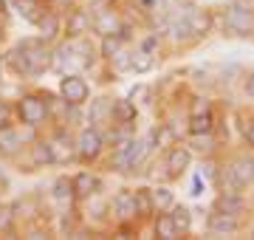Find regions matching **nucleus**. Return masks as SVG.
I'll return each instance as SVG.
<instances>
[{"mask_svg":"<svg viewBox=\"0 0 254 240\" xmlns=\"http://www.w3.org/2000/svg\"><path fill=\"white\" fill-rule=\"evenodd\" d=\"M170 215H173V221H175V226H178L181 235H187V232L192 229V209H190V206H184V203H173V206H170Z\"/></svg>","mask_w":254,"mask_h":240,"instance_id":"c85d7f7f","label":"nucleus"},{"mask_svg":"<svg viewBox=\"0 0 254 240\" xmlns=\"http://www.w3.org/2000/svg\"><path fill=\"white\" fill-rule=\"evenodd\" d=\"M6 37V14H0V43Z\"/></svg>","mask_w":254,"mask_h":240,"instance_id":"79ce46f5","label":"nucleus"},{"mask_svg":"<svg viewBox=\"0 0 254 240\" xmlns=\"http://www.w3.org/2000/svg\"><path fill=\"white\" fill-rule=\"evenodd\" d=\"M73 147H76V161L79 164H96L102 153H105V147H108V139L96 124H88L73 136Z\"/></svg>","mask_w":254,"mask_h":240,"instance_id":"39448f33","label":"nucleus"},{"mask_svg":"<svg viewBox=\"0 0 254 240\" xmlns=\"http://www.w3.org/2000/svg\"><path fill=\"white\" fill-rule=\"evenodd\" d=\"M252 181H254V176H252V158H232V161L223 164L220 186H229V189H246Z\"/></svg>","mask_w":254,"mask_h":240,"instance_id":"0eeeda50","label":"nucleus"},{"mask_svg":"<svg viewBox=\"0 0 254 240\" xmlns=\"http://www.w3.org/2000/svg\"><path fill=\"white\" fill-rule=\"evenodd\" d=\"M215 209L229 212V215H243L246 212L243 189H229V186H223V189H220V195L215 198Z\"/></svg>","mask_w":254,"mask_h":240,"instance_id":"412c9836","label":"nucleus"},{"mask_svg":"<svg viewBox=\"0 0 254 240\" xmlns=\"http://www.w3.org/2000/svg\"><path fill=\"white\" fill-rule=\"evenodd\" d=\"M153 235L158 240H175V238H181V232H178V226H175L173 221V215H170V209H164V212L155 215V221H153Z\"/></svg>","mask_w":254,"mask_h":240,"instance_id":"5701e85b","label":"nucleus"},{"mask_svg":"<svg viewBox=\"0 0 254 240\" xmlns=\"http://www.w3.org/2000/svg\"><path fill=\"white\" fill-rule=\"evenodd\" d=\"M26 158H28V170H46L54 167V150L48 139H31L26 144Z\"/></svg>","mask_w":254,"mask_h":240,"instance_id":"a211bd4d","label":"nucleus"},{"mask_svg":"<svg viewBox=\"0 0 254 240\" xmlns=\"http://www.w3.org/2000/svg\"><path fill=\"white\" fill-rule=\"evenodd\" d=\"M37 26V37L48 43V46H54L57 40H63V17H60V11L57 9H48L40 14V20L34 23Z\"/></svg>","mask_w":254,"mask_h":240,"instance_id":"dca6fc26","label":"nucleus"},{"mask_svg":"<svg viewBox=\"0 0 254 240\" xmlns=\"http://www.w3.org/2000/svg\"><path fill=\"white\" fill-rule=\"evenodd\" d=\"M91 31H96L99 37H108V34H122V37L130 40V26L122 11L110 9V6H99L96 11H91Z\"/></svg>","mask_w":254,"mask_h":240,"instance_id":"423d86ee","label":"nucleus"},{"mask_svg":"<svg viewBox=\"0 0 254 240\" xmlns=\"http://www.w3.org/2000/svg\"><path fill=\"white\" fill-rule=\"evenodd\" d=\"M153 198H155V209L158 212H164V209H170L175 203V195H173V189L167 184H161V186H153Z\"/></svg>","mask_w":254,"mask_h":240,"instance_id":"473e14b6","label":"nucleus"},{"mask_svg":"<svg viewBox=\"0 0 254 240\" xmlns=\"http://www.w3.org/2000/svg\"><path fill=\"white\" fill-rule=\"evenodd\" d=\"M71 186H73V201H88L93 195H102L105 178L99 173H91V170H79V173L71 176Z\"/></svg>","mask_w":254,"mask_h":240,"instance_id":"9d476101","label":"nucleus"},{"mask_svg":"<svg viewBox=\"0 0 254 240\" xmlns=\"http://www.w3.org/2000/svg\"><path fill=\"white\" fill-rule=\"evenodd\" d=\"M6 184V173H3V167H0V186Z\"/></svg>","mask_w":254,"mask_h":240,"instance_id":"c03bdc74","label":"nucleus"},{"mask_svg":"<svg viewBox=\"0 0 254 240\" xmlns=\"http://www.w3.org/2000/svg\"><path fill=\"white\" fill-rule=\"evenodd\" d=\"M14 223H17V206L0 201V235H11Z\"/></svg>","mask_w":254,"mask_h":240,"instance_id":"7c9ffc66","label":"nucleus"},{"mask_svg":"<svg viewBox=\"0 0 254 240\" xmlns=\"http://www.w3.org/2000/svg\"><path fill=\"white\" fill-rule=\"evenodd\" d=\"M153 65H155V54H150L144 48H138V51L130 54V71H133V74H150Z\"/></svg>","mask_w":254,"mask_h":240,"instance_id":"cd10ccee","label":"nucleus"},{"mask_svg":"<svg viewBox=\"0 0 254 240\" xmlns=\"http://www.w3.org/2000/svg\"><path fill=\"white\" fill-rule=\"evenodd\" d=\"M190 150L200 153V156H209L212 147H215V139H212V133H190Z\"/></svg>","mask_w":254,"mask_h":240,"instance_id":"2f4dec72","label":"nucleus"},{"mask_svg":"<svg viewBox=\"0 0 254 240\" xmlns=\"http://www.w3.org/2000/svg\"><path fill=\"white\" fill-rule=\"evenodd\" d=\"M133 198H136L138 218H150L153 212H158L155 209V198H153V186H138V189H133Z\"/></svg>","mask_w":254,"mask_h":240,"instance_id":"a878e982","label":"nucleus"},{"mask_svg":"<svg viewBox=\"0 0 254 240\" xmlns=\"http://www.w3.org/2000/svg\"><path fill=\"white\" fill-rule=\"evenodd\" d=\"M192 164V150L184 147V144H170L164 150V170H167V178H181Z\"/></svg>","mask_w":254,"mask_h":240,"instance_id":"f8f14e48","label":"nucleus"},{"mask_svg":"<svg viewBox=\"0 0 254 240\" xmlns=\"http://www.w3.org/2000/svg\"><path fill=\"white\" fill-rule=\"evenodd\" d=\"M232 3H240V6H246V9H254V0H232Z\"/></svg>","mask_w":254,"mask_h":240,"instance_id":"37998d69","label":"nucleus"},{"mask_svg":"<svg viewBox=\"0 0 254 240\" xmlns=\"http://www.w3.org/2000/svg\"><path fill=\"white\" fill-rule=\"evenodd\" d=\"M108 215L116 223L136 221L138 212H136V198H133V189H119V192L110 198V203H108Z\"/></svg>","mask_w":254,"mask_h":240,"instance_id":"9b49d317","label":"nucleus"},{"mask_svg":"<svg viewBox=\"0 0 254 240\" xmlns=\"http://www.w3.org/2000/svg\"><path fill=\"white\" fill-rule=\"evenodd\" d=\"M203 189H206V176H203V173H195V176H192V184H190V195L192 198H200Z\"/></svg>","mask_w":254,"mask_h":240,"instance_id":"72a5a7b5","label":"nucleus"},{"mask_svg":"<svg viewBox=\"0 0 254 240\" xmlns=\"http://www.w3.org/2000/svg\"><path fill=\"white\" fill-rule=\"evenodd\" d=\"M14 116L28 130H37L40 124H46L51 119V105L46 102V93H23L14 105Z\"/></svg>","mask_w":254,"mask_h":240,"instance_id":"7ed1b4c3","label":"nucleus"},{"mask_svg":"<svg viewBox=\"0 0 254 240\" xmlns=\"http://www.w3.org/2000/svg\"><path fill=\"white\" fill-rule=\"evenodd\" d=\"M46 6L57 11H68L71 6H76V0H46Z\"/></svg>","mask_w":254,"mask_h":240,"instance_id":"e433bc0d","label":"nucleus"},{"mask_svg":"<svg viewBox=\"0 0 254 240\" xmlns=\"http://www.w3.org/2000/svg\"><path fill=\"white\" fill-rule=\"evenodd\" d=\"M195 37V31H192L190 20L184 17V11H178L175 17L167 20V26H164V43H170V46H190Z\"/></svg>","mask_w":254,"mask_h":240,"instance_id":"4468645a","label":"nucleus"},{"mask_svg":"<svg viewBox=\"0 0 254 240\" xmlns=\"http://www.w3.org/2000/svg\"><path fill=\"white\" fill-rule=\"evenodd\" d=\"M220 28L226 37L235 40H252L254 37V9H246L240 3H232L220 11Z\"/></svg>","mask_w":254,"mask_h":240,"instance_id":"20e7f679","label":"nucleus"},{"mask_svg":"<svg viewBox=\"0 0 254 240\" xmlns=\"http://www.w3.org/2000/svg\"><path fill=\"white\" fill-rule=\"evenodd\" d=\"M153 147H155L153 133L144 136V139H136L133 133H127V136H122V139L113 144V150H110V156H108V167L113 173H119V176H127V173H133L136 167H141L147 150H153Z\"/></svg>","mask_w":254,"mask_h":240,"instance_id":"f03ea898","label":"nucleus"},{"mask_svg":"<svg viewBox=\"0 0 254 240\" xmlns=\"http://www.w3.org/2000/svg\"><path fill=\"white\" fill-rule=\"evenodd\" d=\"M252 176H254V156H252Z\"/></svg>","mask_w":254,"mask_h":240,"instance_id":"a18cd8bd","label":"nucleus"},{"mask_svg":"<svg viewBox=\"0 0 254 240\" xmlns=\"http://www.w3.org/2000/svg\"><path fill=\"white\" fill-rule=\"evenodd\" d=\"M127 48V37H122V34H108V37H102V48H99V57L105 60V62H110L116 54H122Z\"/></svg>","mask_w":254,"mask_h":240,"instance_id":"bb28decb","label":"nucleus"},{"mask_svg":"<svg viewBox=\"0 0 254 240\" xmlns=\"http://www.w3.org/2000/svg\"><path fill=\"white\" fill-rule=\"evenodd\" d=\"M184 17L190 20L192 31H195V37H206V34H212V28H215V14L209 9H200V6H184Z\"/></svg>","mask_w":254,"mask_h":240,"instance_id":"aec40b11","label":"nucleus"},{"mask_svg":"<svg viewBox=\"0 0 254 240\" xmlns=\"http://www.w3.org/2000/svg\"><path fill=\"white\" fill-rule=\"evenodd\" d=\"M26 150V139H23V133H20L17 124H0V156L3 158H17L20 153Z\"/></svg>","mask_w":254,"mask_h":240,"instance_id":"f3484780","label":"nucleus"},{"mask_svg":"<svg viewBox=\"0 0 254 240\" xmlns=\"http://www.w3.org/2000/svg\"><path fill=\"white\" fill-rule=\"evenodd\" d=\"M91 31V9L88 6H71L63 17V37L65 40H76V37H88Z\"/></svg>","mask_w":254,"mask_h":240,"instance_id":"1a4fd4ad","label":"nucleus"},{"mask_svg":"<svg viewBox=\"0 0 254 240\" xmlns=\"http://www.w3.org/2000/svg\"><path fill=\"white\" fill-rule=\"evenodd\" d=\"M51 198L54 201H60V203H71L73 201V186H71V178L68 176H60L51 184Z\"/></svg>","mask_w":254,"mask_h":240,"instance_id":"c756f323","label":"nucleus"},{"mask_svg":"<svg viewBox=\"0 0 254 240\" xmlns=\"http://www.w3.org/2000/svg\"><path fill=\"white\" fill-rule=\"evenodd\" d=\"M136 6H138V11H158V0H136Z\"/></svg>","mask_w":254,"mask_h":240,"instance_id":"58836bf2","label":"nucleus"},{"mask_svg":"<svg viewBox=\"0 0 254 240\" xmlns=\"http://www.w3.org/2000/svg\"><path fill=\"white\" fill-rule=\"evenodd\" d=\"M11 3V9L17 11L23 20H28L31 26H34L37 20H40V14L46 11V3L43 0H9Z\"/></svg>","mask_w":254,"mask_h":240,"instance_id":"393cba45","label":"nucleus"},{"mask_svg":"<svg viewBox=\"0 0 254 240\" xmlns=\"http://www.w3.org/2000/svg\"><path fill=\"white\" fill-rule=\"evenodd\" d=\"M161 43H164V37H161V34H147V37L141 40V48H144V51H150V54H158V48H161Z\"/></svg>","mask_w":254,"mask_h":240,"instance_id":"f704fd0d","label":"nucleus"},{"mask_svg":"<svg viewBox=\"0 0 254 240\" xmlns=\"http://www.w3.org/2000/svg\"><path fill=\"white\" fill-rule=\"evenodd\" d=\"M243 93H246V99H252L254 102V71H249L243 79Z\"/></svg>","mask_w":254,"mask_h":240,"instance_id":"4c0bfd02","label":"nucleus"},{"mask_svg":"<svg viewBox=\"0 0 254 240\" xmlns=\"http://www.w3.org/2000/svg\"><path fill=\"white\" fill-rule=\"evenodd\" d=\"M88 121L91 124H105V121H113V99L110 96H96V99L88 105Z\"/></svg>","mask_w":254,"mask_h":240,"instance_id":"4be33fe9","label":"nucleus"},{"mask_svg":"<svg viewBox=\"0 0 254 240\" xmlns=\"http://www.w3.org/2000/svg\"><path fill=\"white\" fill-rule=\"evenodd\" d=\"M215 124H218L215 108L209 102H198L187 119V133H215Z\"/></svg>","mask_w":254,"mask_h":240,"instance_id":"2eb2a0df","label":"nucleus"},{"mask_svg":"<svg viewBox=\"0 0 254 240\" xmlns=\"http://www.w3.org/2000/svg\"><path fill=\"white\" fill-rule=\"evenodd\" d=\"M0 60H3V68L11 71L14 76H23V79H40L43 74L51 71V46L43 43L40 37L17 40V43L0 57Z\"/></svg>","mask_w":254,"mask_h":240,"instance_id":"f257e3e1","label":"nucleus"},{"mask_svg":"<svg viewBox=\"0 0 254 240\" xmlns=\"http://www.w3.org/2000/svg\"><path fill=\"white\" fill-rule=\"evenodd\" d=\"M243 139L249 141V147H254V119H252V121H249V124L243 127Z\"/></svg>","mask_w":254,"mask_h":240,"instance_id":"ea45409f","label":"nucleus"},{"mask_svg":"<svg viewBox=\"0 0 254 240\" xmlns=\"http://www.w3.org/2000/svg\"><path fill=\"white\" fill-rule=\"evenodd\" d=\"M60 96H63L65 105H73V108H82L85 102L91 99V85L82 74H65L63 82H60Z\"/></svg>","mask_w":254,"mask_h":240,"instance_id":"6e6552de","label":"nucleus"},{"mask_svg":"<svg viewBox=\"0 0 254 240\" xmlns=\"http://www.w3.org/2000/svg\"><path fill=\"white\" fill-rule=\"evenodd\" d=\"M136 119H138V111H136L133 96H127V99H113V124H133Z\"/></svg>","mask_w":254,"mask_h":240,"instance_id":"b1692460","label":"nucleus"},{"mask_svg":"<svg viewBox=\"0 0 254 240\" xmlns=\"http://www.w3.org/2000/svg\"><path fill=\"white\" fill-rule=\"evenodd\" d=\"M26 238H48L46 229H34V226H28L26 229Z\"/></svg>","mask_w":254,"mask_h":240,"instance_id":"a19ab883","label":"nucleus"},{"mask_svg":"<svg viewBox=\"0 0 254 240\" xmlns=\"http://www.w3.org/2000/svg\"><path fill=\"white\" fill-rule=\"evenodd\" d=\"M51 150H54V164H71L76 161V147H73V136L68 133V127L54 130L51 136Z\"/></svg>","mask_w":254,"mask_h":240,"instance_id":"6ab92c4d","label":"nucleus"},{"mask_svg":"<svg viewBox=\"0 0 254 240\" xmlns=\"http://www.w3.org/2000/svg\"><path fill=\"white\" fill-rule=\"evenodd\" d=\"M240 232V215H229L220 209H212L206 215V235L212 238H232Z\"/></svg>","mask_w":254,"mask_h":240,"instance_id":"ddd939ff","label":"nucleus"},{"mask_svg":"<svg viewBox=\"0 0 254 240\" xmlns=\"http://www.w3.org/2000/svg\"><path fill=\"white\" fill-rule=\"evenodd\" d=\"M11 116H14V105H11L9 99H3V96H0V124L11 121Z\"/></svg>","mask_w":254,"mask_h":240,"instance_id":"c9c22d12","label":"nucleus"}]
</instances>
